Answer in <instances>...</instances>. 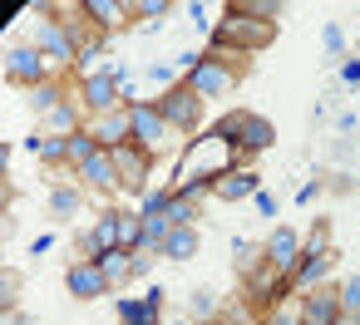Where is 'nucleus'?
Returning <instances> with one entry per match:
<instances>
[{
    "instance_id": "obj_45",
    "label": "nucleus",
    "mask_w": 360,
    "mask_h": 325,
    "mask_svg": "<svg viewBox=\"0 0 360 325\" xmlns=\"http://www.w3.org/2000/svg\"><path fill=\"white\" fill-rule=\"evenodd\" d=\"M20 148H25L30 158H40V153H45V133H30V138H20Z\"/></svg>"
},
{
    "instance_id": "obj_11",
    "label": "nucleus",
    "mask_w": 360,
    "mask_h": 325,
    "mask_svg": "<svg viewBox=\"0 0 360 325\" xmlns=\"http://www.w3.org/2000/svg\"><path fill=\"white\" fill-rule=\"evenodd\" d=\"M75 183H79L84 192H94V197L119 192V168H114V153H109V148H99L89 163H79V168H75Z\"/></svg>"
},
{
    "instance_id": "obj_25",
    "label": "nucleus",
    "mask_w": 360,
    "mask_h": 325,
    "mask_svg": "<svg viewBox=\"0 0 360 325\" xmlns=\"http://www.w3.org/2000/svg\"><path fill=\"white\" fill-rule=\"evenodd\" d=\"M94 241H99V251H114L119 246V207H104L99 217H94Z\"/></svg>"
},
{
    "instance_id": "obj_47",
    "label": "nucleus",
    "mask_w": 360,
    "mask_h": 325,
    "mask_svg": "<svg viewBox=\"0 0 360 325\" xmlns=\"http://www.w3.org/2000/svg\"><path fill=\"white\" fill-rule=\"evenodd\" d=\"M50 246H55V232H45V237H35V241H30V251H35V256H45Z\"/></svg>"
},
{
    "instance_id": "obj_29",
    "label": "nucleus",
    "mask_w": 360,
    "mask_h": 325,
    "mask_svg": "<svg viewBox=\"0 0 360 325\" xmlns=\"http://www.w3.org/2000/svg\"><path fill=\"white\" fill-rule=\"evenodd\" d=\"M40 163L45 168H70V138H55V133H45V153H40Z\"/></svg>"
},
{
    "instance_id": "obj_34",
    "label": "nucleus",
    "mask_w": 360,
    "mask_h": 325,
    "mask_svg": "<svg viewBox=\"0 0 360 325\" xmlns=\"http://www.w3.org/2000/svg\"><path fill=\"white\" fill-rule=\"evenodd\" d=\"M335 74H340V84H345V89H360V50H355V55H345Z\"/></svg>"
},
{
    "instance_id": "obj_13",
    "label": "nucleus",
    "mask_w": 360,
    "mask_h": 325,
    "mask_svg": "<svg viewBox=\"0 0 360 325\" xmlns=\"http://www.w3.org/2000/svg\"><path fill=\"white\" fill-rule=\"evenodd\" d=\"M301 305H306V325H335L345 315L340 305V286H316V291H301Z\"/></svg>"
},
{
    "instance_id": "obj_38",
    "label": "nucleus",
    "mask_w": 360,
    "mask_h": 325,
    "mask_svg": "<svg viewBox=\"0 0 360 325\" xmlns=\"http://www.w3.org/2000/svg\"><path fill=\"white\" fill-rule=\"evenodd\" d=\"M148 79H153V84H158L163 94H168L173 84H183V79H173V69H168V65H148Z\"/></svg>"
},
{
    "instance_id": "obj_46",
    "label": "nucleus",
    "mask_w": 360,
    "mask_h": 325,
    "mask_svg": "<svg viewBox=\"0 0 360 325\" xmlns=\"http://www.w3.org/2000/svg\"><path fill=\"white\" fill-rule=\"evenodd\" d=\"M0 286H6V296H0V300L15 305V286H20V276H15V271H6V281H0Z\"/></svg>"
},
{
    "instance_id": "obj_28",
    "label": "nucleus",
    "mask_w": 360,
    "mask_h": 325,
    "mask_svg": "<svg viewBox=\"0 0 360 325\" xmlns=\"http://www.w3.org/2000/svg\"><path fill=\"white\" fill-rule=\"evenodd\" d=\"M168 207H173V187H163V183H153V187L139 197V212H143V217H168Z\"/></svg>"
},
{
    "instance_id": "obj_48",
    "label": "nucleus",
    "mask_w": 360,
    "mask_h": 325,
    "mask_svg": "<svg viewBox=\"0 0 360 325\" xmlns=\"http://www.w3.org/2000/svg\"><path fill=\"white\" fill-rule=\"evenodd\" d=\"M335 128H340V133H355V128H360V119H355V114H340V119H335Z\"/></svg>"
},
{
    "instance_id": "obj_24",
    "label": "nucleus",
    "mask_w": 360,
    "mask_h": 325,
    "mask_svg": "<svg viewBox=\"0 0 360 325\" xmlns=\"http://www.w3.org/2000/svg\"><path fill=\"white\" fill-rule=\"evenodd\" d=\"M227 6H232L237 15H247V20H266V25H276V15L286 11L281 0H227Z\"/></svg>"
},
{
    "instance_id": "obj_23",
    "label": "nucleus",
    "mask_w": 360,
    "mask_h": 325,
    "mask_svg": "<svg viewBox=\"0 0 360 325\" xmlns=\"http://www.w3.org/2000/svg\"><path fill=\"white\" fill-rule=\"evenodd\" d=\"M99 55H104V40H99V35H89V40L79 45V60H75V74H79V79H94V74H104L109 65H99Z\"/></svg>"
},
{
    "instance_id": "obj_49",
    "label": "nucleus",
    "mask_w": 360,
    "mask_h": 325,
    "mask_svg": "<svg viewBox=\"0 0 360 325\" xmlns=\"http://www.w3.org/2000/svg\"><path fill=\"white\" fill-rule=\"evenodd\" d=\"M163 325H198V320H193V315H168Z\"/></svg>"
},
{
    "instance_id": "obj_12",
    "label": "nucleus",
    "mask_w": 360,
    "mask_h": 325,
    "mask_svg": "<svg viewBox=\"0 0 360 325\" xmlns=\"http://www.w3.org/2000/svg\"><path fill=\"white\" fill-rule=\"evenodd\" d=\"M163 286H148V296H119V325H163Z\"/></svg>"
},
{
    "instance_id": "obj_42",
    "label": "nucleus",
    "mask_w": 360,
    "mask_h": 325,
    "mask_svg": "<svg viewBox=\"0 0 360 325\" xmlns=\"http://www.w3.org/2000/svg\"><path fill=\"white\" fill-rule=\"evenodd\" d=\"M30 6H20V0H6V6H0V25H11L15 15H25Z\"/></svg>"
},
{
    "instance_id": "obj_37",
    "label": "nucleus",
    "mask_w": 360,
    "mask_h": 325,
    "mask_svg": "<svg viewBox=\"0 0 360 325\" xmlns=\"http://www.w3.org/2000/svg\"><path fill=\"white\" fill-rule=\"evenodd\" d=\"M158 261H163L158 251H134V281H143V276H148V271H153Z\"/></svg>"
},
{
    "instance_id": "obj_52",
    "label": "nucleus",
    "mask_w": 360,
    "mask_h": 325,
    "mask_svg": "<svg viewBox=\"0 0 360 325\" xmlns=\"http://www.w3.org/2000/svg\"><path fill=\"white\" fill-rule=\"evenodd\" d=\"M212 325H222V320H212Z\"/></svg>"
},
{
    "instance_id": "obj_8",
    "label": "nucleus",
    "mask_w": 360,
    "mask_h": 325,
    "mask_svg": "<svg viewBox=\"0 0 360 325\" xmlns=\"http://www.w3.org/2000/svg\"><path fill=\"white\" fill-rule=\"evenodd\" d=\"M301 251H306V241H301L296 227H271L266 241H262V256H266V266H271L276 276H291V271L301 266Z\"/></svg>"
},
{
    "instance_id": "obj_44",
    "label": "nucleus",
    "mask_w": 360,
    "mask_h": 325,
    "mask_svg": "<svg viewBox=\"0 0 360 325\" xmlns=\"http://www.w3.org/2000/svg\"><path fill=\"white\" fill-rule=\"evenodd\" d=\"M0 325H30V315L20 305H6V315H0Z\"/></svg>"
},
{
    "instance_id": "obj_22",
    "label": "nucleus",
    "mask_w": 360,
    "mask_h": 325,
    "mask_svg": "<svg viewBox=\"0 0 360 325\" xmlns=\"http://www.w3.org/2000/svg\"><path fill=\"white\" fill-rule=\"evenodd\" d=\"M257 325H306V305H301V291L286 296L281 305H271L266 315H257Z\"/></svg>"
},
{
    "instance_id": "obj_4",
    "label": "nucleus",
    "mask_w": 360,
    "mask_h": 325,
    "mask_svg": "<svg viewBox=\"0 0 360 325\" xmlns=\"http://www.w3.org/2000/svg\"><path fill=\"white\" fill-rule=\"evenodd\" d=\"M153 104H158V114L168 119V128H173L178 138H188V143H193V133L202 128V114H207V104H202V99H198L188 84H173V89H168V94H158Z\"/></svg>"
},
{
    "instance_id": "obj_17",
    "label": "nucleus",
    "mask_w": 360,
    "mask_h": 325,
    "mask_svg": "<svg viewBox=\"0 0 360 325\" xmlns=\"http://www.w3.org/2000/svg\"><path fill=\"white\" fill-rule=\"evenodd\" d=\"M84 15L94 20V30H124L134 20V0H84Z\"/></svg>"
},
{
    "instance_id": "obj_43",
    "label": "nucleus",
    "mask_w": 360,
    "mask_h": 325,
    "mask_svg": "<svg viewBox=\"0 0 360 325\" xmlns=\"http://www.w3.org/2000/svg\"><path fill=\"white\" fill-rule=\"evenodd\" d=\"M321 192H326V187H321V183H301V187H296V202H301V207H306V202H316V197H321Z\"/></svg>"
},
{
    "instance_id": "obj_6",
    "label": "nucleus",
    "mask_w": 360,
    "mask_h": 325,
    "mask_svg": "<svg viewBox=\"0 0 360 325\" xmlns=\"http://www.w3.org/2000/svg\"><path fill=\"white\" fill-rule=\"evenodd\" d=\"M0 69H6V84H15V89H35V84L55 79V65L40 55V45H35V40L11 45V50H6V60H0Z\"/></svg>"
},
{
    "instance_id": "obj_14",
    "label": "nucleus",
    "mask_w": 360,
    "mask_h": 325,
    "mask_svg": "<svg viewBox=\"0 0 360 325\" xmlns=\"http://www.w3.org/2000/svg\"><path fill=\"white\" fill-rule=\"evenodd\" d=\"M89 133L99 138V148H124V143H134V119H129V109H114V114H104V119H89Z\"/></svg>"
},
{
    "instance_id": "obj_7",
    "label": "nucleus",
    "mask_w": 360,
    "mask_h": 325,
    "mask_svg": "<svg viewBox=\"0 0 360 325\" xmlns=\"http://www.w3.org/2000/svg\"><path fill=\"white\" fill-rule=\"evenodd\" d=\"M153 153H143L139 143H124V148H114V168H119V192L124 197H143L148 187H153Z\"/></svg>"
},
{
    "instance_id": "obj_10",
    "label": "nucleus",
    "mask_w": 360,
    "mask_h": 325,
    "mask_svg": "<svg viewBox=\"0 0 360 325\" xmlns=\"http://www.w3.org/2000/svg\"><path fill=\"white\" fill-rule=\"evenodd\" d=\"M65 291H70L75 300H104V296H114L104 266H99V261H79V256H75L70 271H65Z\"/></svg>"
},
{
    "instance_id": "obj_5",
    "label": "nucleus",
    "mask_w": 360,
    "mask_h": 325,
    "mask_svg": "<svg viewBox=\"0 0 360 325\" xmlns=\"http://www.w3.org/2000/svg\"><path fill=\"white\" fill-rule=\"evenodd\" d=\"M129 119H134V143H139L143 153H153V158L173 153L178 133L168 128V119L158 114V104H153V99H139V104H129Z\"/></svg>"
},
{
    "instance_id": "obj_19",
    "label": "nucleus",
    "mask_w": 360,
    "mask_h": 325,
    "mask_svg": "<svg viewBox=\"0 0 360 325\" xmlns=\"http://www.w3.org/2000/svg\"><path fill=\"white\" fill-rule=\"evenodd\" d=\"M79 202H84V187H79V183H55V187H50V217L70 222V217L79 212Z\"/></svg>"
},
{
    "instance_id": "obj_16",
    "label": "nucleus",
    "mask_w": 360,
    "mask_h": 325,
    "mask_svg": "<svg viewBox=\"0 0 360 325\" xmlns=\"http://www.w3.org/2000/svg\"><path fill=\"white\" fill-rule=\"evenodd\" d=\"M330 271H335V251H301V266L291 271V286L296 291H316V286H326Z\"/></svg>"
},
{
    "instance_id": "obj_39",
    "label": "nucleus",
    "mask_w": 360,
    "mask_h": 325,
    "mask_svg": "<svg viewBox=\"0 0 360 325\" xmlns=\"http://www.w3.org/2000/svg\"><path fill=\"white\" fill-rule=\"evenodd\" d=\"M306 251H330V241H326V222H316V227H311V237H306Z\"/></svg>"
},
{
    "instance_id": "obj_36",
    "label": "nucleus",
    "mask_w": 360,
    "mask_h": 325,
    "mask_svg": "<svg viewBox=\"0 0 360 325\" xmlns=\"http://www.w3.org/2000/svg\"><path fill=\"white\" fill-rule=\"evenodd\" d=\"M188 15H193V25H198V30H202V35H212V30H217V20H207V15H212V11H207V6H202V0H188Z\"/></svg>"
},
{
    "instance_id": "obj_3",
    "label": "nucleus",
    "mask_w": 360,
    "mask_h": 325,
    "mask_svg": "<svg viewBox=\"0 0 360 325\" xmlns=\"http://www.w3.org/2000/svg\"><path fill=\"white\" fill-rule=\"evenodd\" d=\"M222 143H232L242 158H252V153H266L271 143H276V128H271V119H262V114H247V109H227L222 119H217V128H212Z\"/></svg>"
},
{
    "instance_id": "obj_26",
    "label": "nucleus",
    "mask_w": 360,
    "mask_h": 325,
    "mask_svg": "<svg viewBox=\"0 0 360 325\" xmlns=\"http://www.w3.org/2000/svg\"><path fill=\"white\" fill-rule=\"evenodd\" d=\"M119 246L124 251H143V212H124L119 207Z\"/></svg>"
},
{
    "instance_id": "obj_41",
    "label": "nucleus",
    "mask_w": 360,
    "mask_h": 325,
    "mask_svg": "<svg viewBox=\"0 0 360 325\" xmlns=\"http://www.w3.org/2000/svg\"><path fill=\"white\" fill-rule=\"evenodd\" d=\"M222 325H257V315H247L242 305H232V310H222Z\"/></svg>"
},
{
    "instance_id": "obj_51",
    "label": "nucleus",
    "mask_w": 360,
    "mask_h": 325,
    "mask_svg": "<svg viewBox=\"0 0 360 325\" xmlns=\"http://www.w3.org/2000/svg\"><path fill=\"white\" fill-rule=\"evenodd\" d=\"M355 320H360V310H355Z\"/></svg>"
},
{
    "instance_id": "obj_30",
    "label": "nucleus",
    "mask_w": 360,
    "mask_h": 325,
    "mask_svg": "<svg viewBox=\"0 0 360 325\" xmlns=\"http://www.w3.org/2000/svg\"><path fill=\"white\" fill-rule=\"evenodd\" d=\"M193 320H198V325L222 320V310H217V296H212V291H193Z\"/></svg>"
},
{
    "instance_id": "obj_18",
    "label": "nucleus",
    "mask_w": 360,
    "mask_h": 325,
    "mask_svg": "<svg viewBox=\"0 0 360 325\" xmlns=\"http://www.w3.org/2000/svg\"><path fill=\"white\" fill-rule=\"evenodd\" d=\"M70 99V89H65V79L55 74V79H45V84H35V89H25V104H30V114H55L60 104Z\"/></svg>"
},
{
    "instance_id": "obj_21",
    "label": "nucleus",
    "mask_w": 360,
    "mask_h": 325,
    "mask_svg": "<svg viewBox=\"0 0 360 325\" xmlns=\"http://www.w3.org/2000/svg\"><path fill=\"white\" fill-rule=\"evenodd\" d=\"M99 266H104V276H109V286H114V291H124V286L134 281V251H124V246L104 251V256H99Z\"/></svg>"
},
{
    "instance_id": "obj_15",
    "label": "nucleus",
    "mask_w": 360,
    "mask_h": 325,
    "mask_svg": "<svg viewBox=\"0 0 360 325\" xmlns=\"http://www.w3.org/2000/svg\"><path fill=\"white\" fill-rule=\"evenodd\" d=\"M257 192H262V178H257V168L242 163V168H232V173L217 178V192H212V197H217V202H247V197H257Z\"/></svg>"
},
{
    "instance_id": "obj_9",
    "label": "nucleus",
    "mask_w": 360,
    "mask_h": 325,
    "mask_svg": "<svg viewBox=\"0 0 360 325\" xmlns=\"http://www.w3.org/2000/svg\"><path fill=\"white\" fill-rule=\"evenodd\" d=\"M79 104H84L89 119H104V114H114V109H129V104H124V89H119V79H114L109 69L94 74V79H79Z\"/></svg>"
},
{
    "instance_id": "obj_33",
    "label": "nucleus",
    "mask_w": 360,
    "mask_h": 325,
    "mask_svg": "<svg viewBox=\"0 0 360 325\" xmlns=\"http://www.w3.org/2000/svg\"><path fill=\"white\" fill-rule=\"evenodd\" d=\"M321 45H326V55H330V60H345V30H340L335 20L321 30Z\"/></svg>"
},
{
    "instance_id": "obj_35",
    "label": "nucleus",
    "mask_w": 360,
    "mask_h": 325,
    "mask_svg": "<svg viewBox=\"0 0 360 325\" xmlns=\"http://www.w3.org/2000/svg\"><path fill=\"white\" fill-rule=\"evenodd\" d=\"M340 305H345L350 315L360 310V276H345V281H340Z\"/></svg>"
},
{
    "instance_id": "obj_31",
    "label": "nucleus",
    "mask_w": 360,
    "mask_h": 325,
    "mask_svg": "<svg viewBox=\"0 0 360 325\" xmlns=\"http://www.w3.org/2000/svg\"><path fill=\"white\" fill-rule=\"evenodd\" d=\"M163 15H173V0H134V20H148V25H158Z\"/></svg>"
},
{
    "instance_id": "obj_40",
    "label": "nucleus",
    "mask_w": 360,
    "mask_h": 325,
    "mask_svg": "<svg viewBox=\"0 0 360 325\" xmlns=\"http://www.w3.org/2000/svg\"><path fill=\"white\" fill-rule=\"evenodd\" d=\"M252 202H257V212H262V217H276V212H281V202H276L271 192H257Z\"/></svg>"
},
{
    "instance_id": "obj_20",
    "label": "nucleus",
    "mask_w": 360,
    "mask_h": 325,
    "mask_svg": "<svg viewBox=\"0 0 360 325\" xmlns=\"http://www.w3.org/2000/svg\"><path fill=\"white\" fill-rule=\"evenodd\" d=\"M158 256H163V261H193V256H198V227H173Z\"/></svg>"
},
{
    "instance_id": "obj_27",
    "label": "nucleus",
    "mask_w": 360,
    "mask_h": 325,
    "mask_svg": "<svg viewBox=\"0 0 360 325\" xmlns=\"http://www.w3.org/2000/svg\"><path fill=\"white\" fill-rule=\"evenodd\" d=\"M94 153H99V138H94V133H89V124H84V128H79V133H70V173H75V168H79V163H89V158H94Z\"/></svg>"
},
{
    "instance_id": "obj_1",
    "label": "nucleus",
    "mask_w": 360,
    "mask_h": 325,
    "mask_svg": "<svg viewBox=\"0 0 360 325\" xmlns=\"http://www.w3.org/2000/svg\"><path fill=\"white\" fill-rule=\"evenodd\" d=\"M271 40H276V25H266V20H247V15H237L232 6H222L217 30L207 35V50L232 55V60H252V55L266 50Z\"/></svg>"
},
{
    "instance_id": "obj_50",
    "label": "nucleus",
    "mask_w": 360,
    "mask_h": 325,
    "mask_svg": "<svg viewBox=\"0 0 360 325\" xmlns=\"http://www.w3.org/2000/svg\"><path fill=\"white\" fill-rule=\"evenodd\" d=\"M335 325H360V320H355V315H350V310H345V315H340V320H335Z\"/></svg>"
},
{
    "instance_id": "obj_32",
    "label": "nucleus",
    "mask_w": 360,
    "mask_h": 325,
    "mask_svg": "<svg viewBox=\"0 0 360 325\" xmlns=\"http://www.w3.org/2000/svg\"><path fill=\"white\" fill-rule=\"evenodd\" d=\"M168 222H173V227H193V222H198V202H188V197H178V192H173Z\"/></svg>"
},
{
    "instance_id": "obj_2",
    "label": "nucleus",
    "mask_w": 360,
    "mask_h": 325,
    "mask_svg": "<svg viewBox=\"0 0 360 325\" xmlns=\"http://www.w3.org/2000/svg\"><path fill=\"white\" fill-rule=\"evenodd\" d=\"M242 65H247V60H232V55L207 50V55H202V65H198L193 74H183V84H188L202 104H212V99H227V94L242 84Z\"/></svg>"
}]
</instances>
